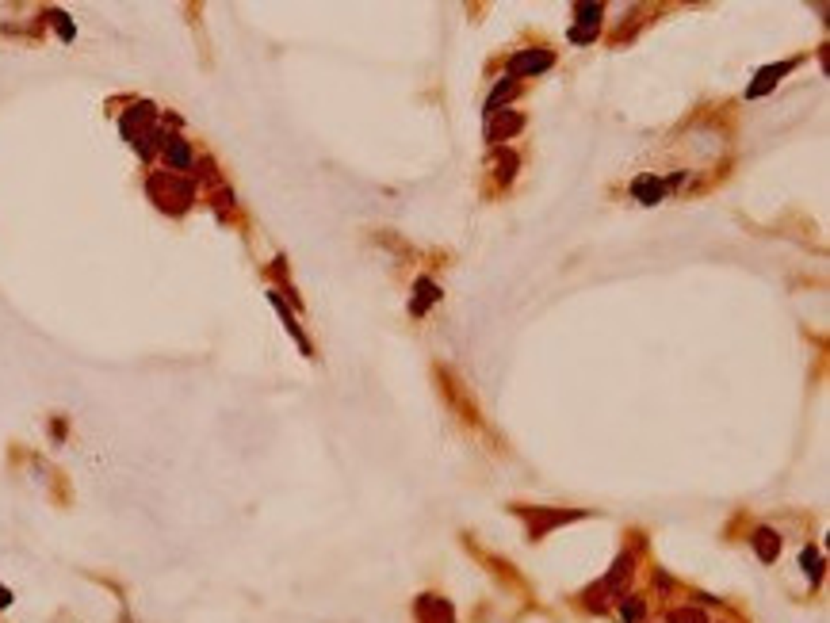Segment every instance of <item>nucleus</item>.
Segmentation results:
<instances>
[{"instance_id":"nucleus-1","label":"nucleus","mask_w":830,"mask_h":623,"mask_svg":"<svg viewBox=\"0 0 830 623\" xmlns=\"http://www.w3.org/2000/svg\"><path fill=\"white\" fill-rule=\"evenodd\" d=\"M168 161H173V165H188V161H192V153H188V146H180V141H176V146L168 149Z\"/></svg>"}]
</instances>
